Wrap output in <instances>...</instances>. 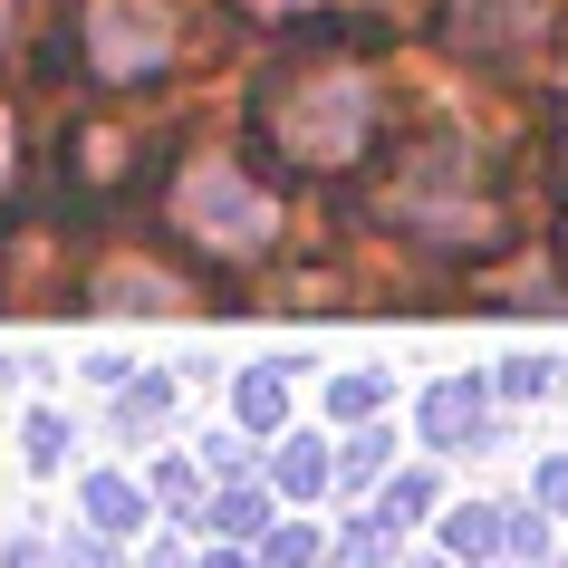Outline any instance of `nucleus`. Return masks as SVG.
<instances>
[{
  "label": "nucleus",
  "mask_w": 568,
  "mask_h": 568,
  "mask_svg": "<svg viewBox=\"0 0 568 568\" xmlns=\"http://www.w3.org/2000/svg\"><path fill=\"white\" fill-rule=\"evenodd\" d=\"M280 135H290V154L300 164H357L366 145H376V78L347 59L328 68H300V88H280Z\"/></svg>",
  "instance_id": "nucleus-1"
},
{
  "label": "nucleus",
  "mask_w": 568,
  "mask_h": 568,
  "mask_svg": "<svg viewBox=\"0 0 568 568\" xmlns=\"http://www.w3.org/2000/svg\"><path fill=\"white\" fill-rule=\"evenodd\" d=\"M395 222H415V232H444V241H481V222H491L481 154L463 145V135H434V145H415V164L395 174Z\"/></svg>",
  "instance_id": "nucleus-2"
},
{
  "label": "nucleus",
  "mask_w": 568,
  "mask_h": 568,
  "mask_svg": "<svg viewBox=\"0 0 568 568\" xmlns=\"http://www.w3.org/2000/svg\"><path fill=\"white\" fill-rule=\"evenodd\" d=\"M174 222L193 241H212V251H232V261H251V251H270V232H280V203L270 193H251V174L241 164H222V154H193L174 183Z\"/></svg>",
  "instance_id": "nucleus-3"
},
{
  "label": "nucleus",
  "mask_w": 568,
  "mask_h": 568,
  "mask_svg": "<svg viewBox=\"0 0 568 568\" xmlns=\"http://www.w3.org/2000/svg\"><path fill=\"white\" fill-rule=\"evenodd\" d=\"M78 49H88V78L106 88H135V78H164L183 49L174 0H88L78 10Z\"/></svg>",
  "instance_id": "nucleus-4"
},
{
  "label": "nucleus",
  "mask_w": 568,
  "mask_h": 568,
  "mask_svg": "<svg viewBox=\"0 0 568 568\" xmlns=\"http://www.w3.org/2000/svg\"><path fill=\"white\" fill-rule=\"evenodd\" d=\"M491 415H501L491 376H434L415 405V434L424 453H491Z\"/></svg>",
  "instance_id": "nucleus-5"
},
{
  "label": "nucleus",
  "mask_w": 568,
  "mask_h": 568,
  "mask_svg": "<svg viewBox=\"0 0 568 568\" xmlns=\"http://www.w3.org/2000/svg\"><path fill=\"white\" fill-rule=\"evenodd\" d=\"M261 481L280 491V501H328L337 491V444H318V434H280L261 463Z\"/></svg>",
  "instance_id": "nucleus-6"
},
{
  "label": "nucleus",
  "mask_w": 568,
  "mask_h": 568,
  "mask_svg": "<svg viewBox=\"0 0 568 568\" xmlns=\"http://www.w3.org/2000/svg\"><path fill=\"white\" fill-rule=\"evenodd\" d=\"M78 520L106 539H135V530H154V491L135 473H88L78 481Z\"/></svg>",
  "instance_id": "nucleus-7"
},
{
  "label": "nucleus",
  "mask_w": 568,
  "mask_h": 568,
  "mask_svg": "<svg viewBox=\"0 0 568 568\" xmlns=\"http://www.w3.org/2000/svg\"><path fill=\"white\" fill-rule=\"evenodd\" d=\"M290 376H300L290 357H261V366L232 376V424L241 434H280V424H290Z\"/></svg>",
  "instance_id": "nucleus-8"
},
{
  "label": "nucleus",
  "mask_w": 568,
  "mask_h": 568,
  "mask_svg": "<svg viewBox=\"0 0 568 568\" xmlns=\"http://www.w3.org/2000/svg\"><path fill=\"white\" fill-rule=\"evenodd\" d=\"M270 481H222L203 510H193V530H212V539H241V549H261V530H270Z\"/></svg>",
  "instance_id": "nucleus-9"
},
{
  "label": "nucleus",
  "mask_w": 568,
  "mask_h": 568,
  "mask_svg": "<svg viewBox=\"0 0 568 568\" xmlns=\"http://www.w3.org/2000/svg\"><path fill=\"white\" fill-rule=\"evenodd\" d=\"M539 30V0H453V39L463 49H520Z\"/></svg>",
  "instance_id": "nucleus-10"
},
{
  "label": "nucleus",
  "mask_w": 568,
  "mask_h": 568,
  "mask_svg": "<svg viewBox=\"0 0 568 568\" xmlns=\"http://www.w3.org/2000/svg\"><path fill=\"white\" fill-rule=\"evenodd\" d=\"M444 559L453 568H491L501 559V501H463V510H444Z\"/></svg>",
  "instance_id": "nucleus-11"
},
{
  "label": "nucleus",
  "mask_w": 568,
  "mask_h": 568,
  "mask_svg": "<svg viewBox=\"0 0 568 568\" xmlns=\"http://www.w3.org/2000/svg\"><path fill=\"white\" fill-rule=\"evenodd\" d=\"M395 473V424H347V444H337V491H366V481Z\"/></svg>",
  "instance_id": "nucleus-12"
},
{
  "label": "nucleus",
  "mask_w": 568,
  "mask_h": 568,
  "mask_svg": "<svg viewBox=\"0 0 568 568\" xmlns=\"http://www.w3.org/2000/svg\"><path fill=\"white\" fill-rule=\"evenodd\" d=\"M68 453H78V424H68L59 405H30V415H20V463H30V473H68Z\"/></svg>",
  "instance_id": "nucleus-13"
},
{
  "label": "nucleus",
  "mask_w": 568,
  "mask_h": 568,
  "mask_svg": "<svg viewBox=\"0 0 568 568\" xmlns=\"http://www.w3.org/2000/svg\"><path fill=\"white\" fill-rule=\"evenodd\" d=\"M395 520L386 510H357V520H347V530H337V549H328V568H395Z\"/></svg>",
  "instance_id": "nucleus-14"
},
{
  "label": "nucleus",
  "mask_w": 568,
  "mask_h": 568,
  "mask_svg": "<svg viewBox=\"0 0 568 568\" xmlns=\"http://www.w3.org/2000/svg\"><path fill=\"white\" fill-rule=\"evenodd\" d=\"M386 405H395V376H386V366H347V376L328 386V415L337 424H376Z\"/></svg>",
  "instance_id": "nucleus-15"
},
{
  "label": "nucleus",
  "mask_w": 568,
  "mask_h": 568,
  "mask_svg": "<svg viewBox=\"0 0 568 568\" xmlns=\"http://www.w3.org/2000/svg\"><path fill=\"white\" fill-rule=\"evenodd\" d=\"M174 424V376H125L116 386V434H164Z\"/></svg>",
  "instance_id": "nucleus-16"
},
{
  "label": "nucleus",
  "mask_w": 568,
  "mask_h": 568,
  "mask_svg": "<svg viewBox=\"0 0 568 568\" xmlns=\"http://www.w3.org/2000/svg\"><path fill=\"white\" fill-rule=\"evenodd\" d=\"M337 539L318 530V520H270L261 530V568H328Z\"/></svg>",
  "instance_id": "nucleus-17"
},
{
  "label": "nucleus",
  "mask_w": 568,
  "mask_h": 568,
  "mask_svg": "<svg viewBox=\"0 0 568 568\" xmlns=\"http://www.w3.org/2000/svg\"><path fill=\"white\" fill-rule=\"evenodd\" d=\"M559 376H568L559 357H501L491 366V395L501 405H539V395H559Z\"/></svg>",
  "instance_id": "nucleus-18"
},
{
  "label": "nucleus",
  "mask_w": 568,
  "mask_h": 568,
  "mask_svg": "<svg viewBox=\"0 0 568 568\" xmlns=\"http://www.w3.org/2000/svg\"><path fill=\"white\" fill-rule=\"evenodd\" d=\"M376 510H386L395 530H415L424 510H434V473H386L376 481Z\"/></svg>",
  "instance_id": "nucleus-19"
},
{
  "label": "nucleus",
  "mask_w": 568,
  "mask_h": 568,
  "mask_svg": "<svg viewBox=\"0 0 568 568\" xmlns=\"http://www.w3.org/2000/svg\"><path fill=\"white\" fill-rule=\"evenodd\" d=\"M501 549H510L520 568L549 559V520H539V501H501Z\"/></svg>",
  "instance_id": "nucleus-20"
},
{
  "label": "nucleus",
  "mask_w": 568,
  "mask_h": 568,
  "mask_svg": "<svg viewBox=\"0 0 568 568\" xmlns=\"http://www.w3.org/2000/svg\"><path fill=\"white\" fill-rule=\"evenodd\" d=\"M203 473L212 481H261V453H251L241 424H232V434H203Z\"/></svg>",
  "instance_id": "nucleus-21"
},
{
  "label": "nucleus",
  "mask_w": 568,
  "mask_h": 568,
  "mask_svg": "<svg viewBox=\"0 0 568 568\" xmlns=\"http://www.w3.org/2000/svg\"><path fill=\"white\" fill-rule=\"evenodd\" d=\"M530 501H539V510H568V453L530 463Z\"/></svg>",
  "instance_id": "nucleus-22"
},
{
  "label": "nucleus",
  "mask_w": 568,
  "mask_h": 568,
  "mask_svg": "<svg viewBox=\"0 0 568 568\" xmlns=\"http://www.w3.org/2000/svg\"><path fill=\"white\" fill-rule=\"evenodd\" d=\"M0 568H59V539H10V549H0Z\"/></svg>",
  "instance_id": "nucleus-23"
},
{
  "label": "nucleus",
  "mask_w": 568,
  "mask_h": 568,
  "mask_svg": "<svg viewBox=\"0 0 568 568\" xmlns=\"http://www.w3.org/2000/svg\"><path fill=\"white\" fill-rule=\"evenodd\" d=\"M193 568H261V549H241V539H212Z\"/></svg>",
  "instance_id": "nucleus-24"
},
{
  "label": "nucleus",
  "mask_w": 568,
  "mask_h": 568,
  "mask_svg": "<svg viewBox=\"0 0 568 568\" xmlns=\"http://www.w3.org/2000/svg\"><path fill=\"white\" fill-rule=\"evenodd\" d=\"M135 568H183V539H145V549H135Z\"/></svg>",
  "instance_id": "nucleus-25"
},
{
  "label": "nucleus",
  "mask_w": 568,
  "mask_h": 568,
  "mask_svg": "<svg viewBox=\"0 0 568 568\" xmlns=\"http://www.w3.org/2000/svg\"><path fill=\"white\" fill-rule=\"evenodd\" d=\"M241 10H300V0H241Z\"/></svg>",
  "instance_id": "nucleus-26"
},
{
  "label": "nucleus",
  "mask_w": 568,
  "mask_h": 568,
  "mask_svg": "<svg viewBox=\"0 0 568 568\" xmlns=\"http://www.w3.org/2000/svg\"><path fill=\"white\" fill-rule=\"evenodd\" d=\"M0 174H10V116H0Z\"/></svg>",
  "instance_id": "nucleus-27"
}]
</instances>
